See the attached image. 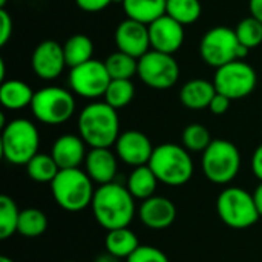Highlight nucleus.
<instances>
[{
    "instance_id": "obj_1",
    "label": "nucleus",
    "mask_w": 262,
    "mask_h": 262,
    "mask_svg": "<svg viewBox=\"0 0 262 262\" xmlns=\"http://www.w3.org/2000/svg\"><path fill=\"white\" fill-rule=\"evenodd\" d=\"M91 207L97 223L107 232L129 227L135 216V198L127 187L117 183L100 186L95 190Z\"/></svg>"
},
{
    "instance_id": "obj_2",
    "label": "nucleus",
    "mask_w": 262,
    "mask_h": 262,
    "mask_svg": "<svg viewBox=\"0 0 262 262\" xmlns=\"http://www.w3.org/2000/svg\"><path fill=\"white\" fill-rule=\"evenodd\" d=\"M78 134L91 149H111L120 137L117 109L109 106L106 101L89 103L78 115Z\"/></svg>"
},
{
    "instance_id": "obj_3",
    "label": "nucleus",
    "mask_w": 262,
    "mask_h": 262,
    "mask_svg": "<svg viewBox=\"0 0 262 262\" xmlns=\"http://www.w3.org/2000/svg\"><path fill=\"white\" fill-rule=\"evenodd\" d=\"M149 167L160 183L167 186H183L193 175V161L184 146L164 143L154 149Z\"/></svg>"
},
{
    "instance_id": "obj_4",
    "label": "nucleus",
    "mask_w": 262,
    "mask_h": 262,
    "mask_svg": "<svg viewBox=\"0 0 262 262\" xmlns=\"http://www.w3.org/2000/svg\"><path fill=\"white\" fill-rule=\"evenodd\" d=\"M55 203L68 212H80L92 204L95 190L89 175L78 169H63L51 183Z\"/></svg>"
},
{
    "instance_id": "obj_5",
    "label": "nucleus",
    "mask_w": 262,
    "mask_h": 262,
    "mask_svg": "<svg viewBox=\"0 0 262 262\" xmlns=\"http://www.w3.org/2000/svg\"><path fill=\"white\" fill-rule=\"evenodd\" d=\"M38 146L40 134L32 121L17 118L3 126L2 154L8 163L26 166L38 154Z\"/></svg>"
},
{
    "instance_id": "obj_6",
    "label": "nucleus",
    "mask_w": 262,
    "mask_h": 262,
    "mask_svg": "<svg viewBox=\"0 0 262 262\" xmlns=\"http://www.w3.org/2000/svg\"><path fill=\"white\" fill-rule=\"evenodd\" d=\"M246 46L238 40L235 29L229 26H215L209 29L200 43V55L203 61L215 69L249 55Z\"/></svg>"
},
{
    "instance_id": "obj_7",
    "label": "nucleus",
    "mask_w": 262,
    "mask_h": 262,
    "mask_svg": "<svg viewBox=\"0 0 262 262\" xmlns=\"http://www.w3.org/2000/svg\"><path fill=\"white\" fill-rule=\"evenodd\" d=\"M201 167L206 178L215 184H229L241 167V154L229 140H213L203 152Z\"/></svg>"
},
{
    "instance_id": "obj_8",
    "label": "nucleus",
    "mask_w": 262,
    "mask_h": 262,
    "mask_svg": "<svg viewBox=\"0 0 262 262\" xmlns=\"http://www.w3.org/2000/svg\"><path fill=\"white\" fill-rule=\"evenodd\" d=\"M32 115L43 124L58 126L71 120L75 112V98L71 91L58 86L41 88L31 103Z\"/></svg>"
},
{
    "instance_id": "obj_9",
    "label": "nucleus",
    "mask_w": 262,
    "mask_h": 262,
    "mask_svg": "<svg viewBox=\"0 0 262 262\" xmlns=\"http://www.w3.org/2000/svg\"><path fill=\"white\" fill-rule=\"evenodd\" d=\"M216 212L226 226L238 230L252 227L261 218L253 195L241 187L224 189L216 200Z\"/></svg>"
},
{
    "instance_id": "obj_10",
    "label": "nucleus",
    "mask_w": 262,
    "mask_h": 262,
    "mask_svg": "<svg viewBox=\"0 0 262 262\" xmlns=\"http://www.w3.org/2000/svg\"><path fill=\"white\" fill-rule=\"evenodd\" d=\"M213 84L218 94H223L233 100H241L249 97L256 84L258 75L252 64L244 60H235L216 69L213 77Z\"/></svg>"
},
{
    "instance_id": "obj_11",
    "label": "nucleus",
    "mask_w": 262,
    "mask_h": 262,
    "mask_svg": "<svg viewBox=\"0 0 262 262\" xmlns=\"http://www.w3.org/2000/svg\"><path fill=\"white\" fill-rule=\"evenodd\" d=\"M140 80L157 91H166L177 84L180 78V64L170 54L150 49L138 58Z\"/></svg>"
},
{
    "instance_id": "obj_12",
    "label": "nucleus",
    "mask_w": 262,
    "mask_h": 262,
    "mask_svg": "<svg viewBox=\"0 0 262 262\" xmlns=\"http://www.w3.org/2000/svg\"><path fill=\"white\" fill-rule=\"evenodd\" d=\"M111 81L112 78L104 66V61H98L94 58L80 66L71 68L68 77L71 91L89 100L104 97Z\"/></svg>"
},
{
    "instance_id": "obj_13",
    "label": "nucleus",
    "mask_w": 262,
    "mask_h": 262,
    "mask_svg": "<svg viewBox=\"0 0 262 262\" xmlns=\"http://www.w3.org/2000/svg\"><path fill=\"white\" fill-rule=\"evenodd\" d=\"M66 64L64 51L55 40H45L35 46L31 55V68L34 74L46 81L55 80L61 75Z\"/></svg>"
},
{
    "instance_id": "obj_14",
    "label": "nucleus",
    "mask_w": 262,
    "mask_h": 262,
    "mask_svg": "<svg viewBox=\"0 0 262 262\" xmlns=\"http://www.w3.org/2000/svg\"><path fill=\"white\" fill-rule=\"evenodd\" d=\"M117 51L129 54L135 58L150 51L149 26L132 18H124L115 29Z\"/></svg>"
},
{
    "instance_id": "obj_15",
    "label": "nucleus",
    "mask_w": 262,
    "mask_h": 262,
    "mask_svg": "<svg viewBox=\"0 0 262 262\" xmlns=\"http://www.w3.org/2000/svg\"><path fill=\"white\" fill-rule=\"evenodd\" d=\"M150 49L173 55L184 43V26L164 14L149 25Z\"/></svg>"
},
{
    "instance_id": "obj_16",
    "label": "nucleus",
    "mask_w": 262,
    "mask_h": 262,
    "mask_svg": "<svg viewBox=\"0 0 262 262\" xmlns=\"http://www.w3.org/2000/svg\"><path fill=\"white\" fill-rule=\"evenodd\" d=\"M154 149L155 147L152 146L149 137L140 130H126L120 134L115 143L117 157L123 163L134 167L149 164Z\"/></svg>"
},
{
    "instance_id": "obj_17",
    "label": "nucleus",
    "mask_w": 262,
    "mask_h": 262,
    "mask_svg": "<svg viewBox=\"0 0 262 262\" xmlns=\"http://www.w3.org/2000/svg\"><path fill=\"white\" fill-rule=\"evenodd\" d=\"M138 216L146 227L154 230H164L173 224L177 218V207L169 198L154 195L141 203Z\"/></svg>"
},
{
    "instance_id": "obj_18",
    "label": "nucleus",
    "mask_w": 262,
    "mask_h": 262,
    "mask_svg": "<svg viewBox=\"0 0 262 262\" xmlns=\"http://www.w3.org/2000/svg\"><path fill=\"white\" fill-rule=\"evenodd\" d=\"M86 143L80 135L66 134L55 140L52 144L51 155L60 170L63 169H78L86 160Z\"/></svg>"
},
{
    "instance_id": "obj_19",
    "label": "nucleus",
    "mask_w": 262,
    "mask_h": 262,
    "mask_svg": "<svg viewBox=\"0 0 262 262\" xmlns=\"http://www.w3.org/2000/svg\"><path fill=\"white\" fill-rule=\"evenodd\" d=\"M84 167L86 173L89 178L100 184H109L114 183V178L117 175V157L109 147H98V149H91L86 155L84 160Z\"/></svg>"
},
{
    "instance_id": "obj_20",
    "label": "nucleus",
    "mask_w": 262,
    "mask_h": 262,
    "mask_svg": "<svg viewBox=\"0 0 262 262\" xmlns=\"http://www.w3.org/2000/svg\"><path fill=\"white\" fill-rule=\"evenodd\" d=\"M215 95H216V88L213 81L204 78H193L183 84L180 91V101L187 109L201 111L210 106Z\"/></svg>"
},
{
    "instance_id": "obj_21",
    "label": "nucleus",
    "mask_w": 262,
    "mask_h": 262,
    "mask_svg": "<svg viewBox=\"0 0 262 262\" xmlns=\"http://www.w3.org/2000/svg\"><path fill=\"white\" fill-rule=\"evenodd\" d=\"M34 94L31 86L21 80H5L0 86V103L5 109L20 111L26 106L31 107Z\"/></svg>"
},
{
    "instance_id": "obj_22",
    "label": "nucleus",
    "mask_w": 262,
    "mask_h": 262,
    "mask_svg": "<svg viewBox=\"0 0 262 262\" xmlns=\"http://www.w3.org/2000/svg\"><path fill=\"white\" fill-rule=\"evenodd\" d=\"M167 0H124L123 9L127 18L150 25L166 14Z\"/></svg>"
},
{
    "instance_id": "obj_23",
    "label": "nucleus",
    "mask_w": 262,
    "mask_h": 262,
    "mask_svg": "<svg viewBox=\"0 0 262 262\" xmlns=\"http://www.w3.org/2000/svg\"><path fill=\"white\" fill-rule=\"evenodd\" d=\"M104 247H106V252L114 255L115 258L127 259L140 247V241H138V236L129 227L114 229L107 232L106 239H104Z\"/></svg>"
},
{
    "instance_id": "obj_24",
    "label": "nucleus",
    "mask_w": 262,
    "mask_h": 262,
    "mask_svg": "<svg viewBox=\"0 0 262 262\" xmlns=\"http://www.w3.org/2000/svg\"><path fill=\"white\" fill-rule=\"evenodd\" d=\"M158 183H160L158 178L155 177V173L152 172L149 164H146V166L135 167L132 170V173L127 178L126 187L135 200L144 201V200L154 196Z\"/></svg>"
},
{
    "instance_id": "obj_25",
    "label": "nucleus",
    "mask_w": 262,
    "mask_h": 262,
    "mask_svg": "<svg viewBox=\"0 0 262 262\" xmlns=\"http://www.w3.org/2000/svg\"><path fill=\"white\" fill-rule=\"evenodd\" d=\"M63 51H64L66 64L69 68H75V66H80V64L92 60L94 43H92L91 37H88L84 34H74L64 41Z\"/></svg>"
},
{
    "instance_id": "obj_26",
    "label": "nucleus",
    "mask_w": 262,
    "mask_h": 262,
    "mask_svg": "<svg viewBox=\"0 0 262 262\" xmlns=\"http://www.w3.org/2000/svg\"><path fill=\"white\" fill-rule=\"evenodd\" d=\"M104 66L112 80H130L138 74V58L121 51L112 52L104 60Z\"/></svg>"
},
{
    "instance_id": "obj_27",
    "label": "nucleus",
    "mask_w": 262,
    "mask_h": 262,
    "mask_svg": "<svg viewBox=\"0 0 262 262\" xmlns=\"http://www.w3.org/2000/svg\"><path fill=\"white\" fill-rule=\"evenodd\" d=\"M26 172L29 178L35 183H52L57 173L60 172V167L54 161L52 155L49 154H37L28 164Z\"/></svg>"
},
{
    "instance_id": "obj_28",
    "label": "nucleus",
    "mask_w": 262,
    "mask_h": 262,
    "mask_svg": "<svg viewBox=\"0 0 262 262\" xmlns=\"http://www.w3.org/2000/svg\"><path fill=\"white\" fill-rule=\"evenodd\" d=\"M203 12L200 0H167L166 14L183 26L195 23Z\"/></svg>"
},
{
    "instance_id": "obj_29",
    "label": "nucleus",
    "mask_w": 262,
    "mask_h": 262,
    "mask_svg": "<svg viewBox=\"0 0 262 262\" xmlns=\"http://www.w3.org/2000/svg\"><path fill=\"white\" fill-rule=\"evenodd\" d=\"M48 229V218L40 209H25L20 210L17 232L26 238H37L43 235Z\"/></svg>"
},
{
    "instance_id": "obj_30",
    "label": "nucleus",
    "mask_w": 262,
    "mask_h": 262,
    "mask_svg": "<svg viewBox=\"0 0 262 262\" xmlns=\"http://www.w3.org/2000/svg\"><path fill=\"white\" fill-rule=\"evenodd\" d=\"M135 97V86L132 80H112L106 89L104 101L114 109L126 107Z\"/></svg>"
},
{
    "instance_id": "obj_31",
    "label": "nucleus",
    "mask_w": 262,
    "mask_h": 262,
    "mask_svg": "<svg viewBox=\"0 0 262 262\" xmlns=\"http://www.w3.org/2000/svg\"><path fill=\"white\" fill-rule=\"evenodd\" d=\"M212 141L213 140L209 129L200 123H192L186 126L181 134V143L189 152H204Z\"/></svg>"
},
{
    "instance_id": "obj_32",
    "label": "nucleus",
    "mask_w": 262,
    "mask_h": 262,
    "mask_svg": "<svg viewBox=\"0 0 262 262\" xmlns=\"http://www.w3.org/2000/svg\"><path fill=\"white\" fill-rule=\"evenodd\" d=\"M20 210L12 198L0 196V239H8L17 232Z\"/></svg>"
},
{
    "instance_id": "obj_33",
    "label": "nucleus",
    "mask_w": 262,
    "mask_h": 262,
    "mask_svg": "<svg viewBox=\"0 0 262 262\" xmlns=\"http://www.w3.org/2000/svg\"><path fill=\"white\" fill-rule=\"evenodd\" d=\"M235 32L238 35L239 43L247 49L258 48L262 43V23L252 15L243 18L236 25Z\"/></svg>"
},
{
    "instance_id": "obj_34",
    "label": "nucleus",
    "mask_w": 262,
    "mask_h": 262,
    "mask_svg": "<svg viewBox=\"0 0 262 262\" xmlns=\"http://www.w3.org/2000/svg\"><path fill=\"white\" fill-rule=\"evenodd\" d=\"M126 262H169L166 253L152 246H140Z\"/></svg>"
},
{
    "instance_id": "obj_35",
    "label": "nucleus",
    "mask_w": 262,
    "mask_h": 262,
    "mask_svg": "<svg viewBox=\"0 0 262 262\" xmlns=\"http://www.w3.org/2000/svg\"><path fill=\"white\" fill-rule=\"evenodd\" d=\"M12 17L6 8H0V46H5L12 37Z\"/></svg>"
},
{
    "instance_id": "obj_36",
    "label": "nucleus",
    "mask_w": 262,
    "mask_h": 262,
    "mask_svg": "<svg viewBox=\"0 0 262 262\" xmlns=\"http://www.w3.org/2000/svg\"><path fill=\"white\" fill-rule=\"evenodd\" d=\"M75 3L81 11L94 14L106 9L111 3H114V0H75Z\"/></svg>"
},
{
    "instance_id": "obj_37",
    "label": "nucleus",
    "mask_w": 262,
    "mask_h": 262,
    "mask_svg": "<svg viewBox=\"0 0 262 262\" xmlns=\"http://www.w3.org/2000/svg\"><path fill=\"white\" fill-rule=\"evenodd\" d=\"M230 103H232V100H230L229 97H226V95L216 92V95L213 97V100H212L209 109H210V112L215 114V115H224V114L229 111Z\"/></svg>"
},
{
    "instance_id": "obj_38",
    "label": "nucleus",
    "mask_w": 262,
    "mask_h": 262,
    "mask_svg": "<svg viewBox=\"0 0 262 262\" xmlns=\"http://www.w3.org/2000/svg\"><path fill=\"white\" fill-rule=\"evenodd\" d=\"M252 172L253 175L262 181V144L256 147V150L253 152L252 157Z\"/></svg>"
},
{
    "instance_id": "obj_39",
    "label": "nucleus",
    "mask_w": 262,
    "mask_h": 262,
    "mask_svg": "<svg viewBox=\"0 0 262 262\" xmlns=\"http://www.w3.org/2000/svg\"><path fill=\"white\" fill-rule=\"evenodd\" d=\"M250 15L258 18L262 23V0H249Z\"/></svg>"
},
{
    "instance_id": "obj_40",
    "label": "nucleus",
    "mask_w": 262,
    "mask_h": 262,
    "mask_svg": "<svg viewBox=\"0 0 262 262\" xmlns=\"http://www.w3.org/2000/svg\"><path fill=\"white\" fill-rule=\"evenodd\" d=\"M252 195H253V201L258 209V213H259V216H262V181L259 183V186H256V189Z\"/></svg>"
},
{
    "instance_id": "obj_41",
    "label": "nucleus",
    "mask_w": 262,
    "mask_h": 262,
    "mask_svg": "<svg viewBox=\"0 0 262 262\" xmlns=\"http://www.w3.org/2000/svg\"><path fill=\"white\" fill-rule=\"evenodd\" d=\"M95 262H120L118 258H115L114 255H111V253H104V255H100Z\"/></svg>"
},
{
    "instance_id": "obj_42",
    "label": "nucleus",
    "mask_w": 262,
    "mask_h": 262,
    "mask_svg": "<svg viewBox=\"0 0 262 262\" xmlns=\"http://www.w3.org/2000/svg\"><path fill=\"white\" fill-rule=\"evenodd\" d=\"M0 262H14L12 259H9V258H6V256H2L0 258Z\"/></svg>"
},
{
    "instance_id": "obj_43",
    "label": "nucleus",
    "mask_w": 262,
    "mask_h": 262,
    "mask_svg": "<svg viewBox=\"0 0 262 262\" xmlns=\"http://www.w3.org/2000/svg\"><path fill=\"white\" fill-rule=\"evenodd\" d=\"M6 2L8 0H0V8H5L6 6Z\"/></svg>"
},
{
    "instance_id": "obj_44",
    "label": "nucleus",
    "mask_w": 262,
    "mask_h": 262,
    "mask_svg": "<svg viewBox=\"0 0 262 262\" xmlns=\"http://www.w3.org/2000/svg\"><path fill=\"white\" fill-rule=\"evenodd\" d=\"M123 2L124 0H114V3H121V5H123Z\"/></svg>"
},
{
    "instance_id": "obj_45",
    "label": "nucleus",
    "mask_w": 262,
    "mask_h": 262,
    "mask_svg": "<svg viewBox=\"0 0 262 262\" xmlns=\"http://www.w3.org/2000/svg\"><path fill=\"white\" fill-rule=\"evenodd\" d=\"M68 262H75V261H68Z\"/></svg>"
}]
</instances>
